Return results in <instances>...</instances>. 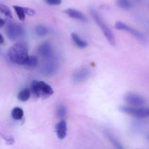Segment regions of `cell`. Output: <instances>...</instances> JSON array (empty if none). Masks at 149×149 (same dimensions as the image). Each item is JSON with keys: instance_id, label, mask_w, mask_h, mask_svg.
<instances>
[{"instance_id": "14", "label": "cell", "mask_w": 149, "mask_h": 149, "mask_svg": "<svg viewBox=\"0 0 149 149\" xmlns=\"http://www.w3.org/2000/svg\"><path fill=\"white\" fill-rule=\"evenodd\" d=\"M71 39H72L73 42L75 43V45L79 48H85L88 45L87 42L82 40L76 33H71Z\"/></svg>"}, {"instance_id": "17", "label": "cell", "mask_w": 149, "mask_h": 149, "mask_svg": "<svg viewBox=\"0 0 149 149\" xmlns=\"http://www.w3.org/2000/svg\"><path fill=\"white\" fill-rule=\"evenodd\" d=\"M116 4L124 10H130L132 7V2L130 0H116Z\"/></svg>"}, {"instance_id": "3", "label": "cell", "mask_w": 149, "mask_h": 149, "mask_svg": "<svg viewBox=\"0 0 149 149\" xmlns=\"http://www.w3.org/2000/svg\"><path fill=\"white\" fill-rule=\"evenodd\" d=\"M59 67L58 61L53 55L45 58L41 66V72L43 75L50 77L57 73Z\"/></svg>"}, {"instance_id": "9", "label": "cell", "mask_w": 149, "mask_h": 149, "mask_svg": "<svg viewBox=\"0 0 149 149\" xmlns=\"http://www.w3.org/2000/svg\"><path fill=\"white\" fill-rule=\"evenodd\" d=\"M90 76V71L88 68H81L76 70L72 75L73 81L76 84L85 81Z\"/></svg>"}, {"instance_id": "22", "label": "cell", "mask_w": 149, "mask_h": 149, "mask_svg": "<svg viewBox=\"0 0 149 149\" xmlns=\"http://www.w3.org/2000/svg\"><path fill=\"white\" fill-rule=\"evenodd\" d=\"M0 13L4 14L7 17H10V18L13 17V14H12L11 10H10V8L7 6L4 5L3 4H0Z\"/></svg>"}, {"instance_id": "24", "label": "cell", "mask_w": 149, "mask_h": 149, "mask_svg": "<svg viewBox=\"0 0 149 149\" xmlns=\"http://www.w3.org/2000/svg\"><path fill=\"white\" fill-rule=\"evenodd\" d=\"M23 9H24L25 13L29 15L32 16L35 14V11L33 10H32V9L28 8V7H23Z\"/></svg>"}, {"instance_id": "19", "label": "cell", "mask_w": 149, "mask_h": 149, "mask_svg": "<svg viewBox=\"0 0 149 149\" xmlns=\"http://www.w3.org/2000/svg\"><path fill=\"white\" fill-rule=\"evenodd\" d=\"M39 61H38L37 57L36 56H29L27 61L25 63V65L29 68H35L38 65Z\"/></svg>"}, {"instance_id": "25", "label": "cell", "mask_w": 149, "mask_h": 149, "mask_svg": "<svg viewBox=\"0 0 149 149\" xmlns=\"http://www.w3.org/2000/svg\"><path fill=\"white\" fill-rule=\"evenodd\" d=\"M2 137L4 139L6 140V141H7V143L8 144H13V143H14V140H13V138H11V137H7V138H6L4 135H2Z\"/></svg>"}, {"instance_id": "23", "label": "cell", "mask_w": 149, "mask_h": 149, "mask_svg": "<svg viewBox=\"0 0 149 149\" xmlns=\"http://www.w3.org/2000/svg\"><path fill=\"white\" fill-rule=\"evenodd\" d=\"M46 1L47 4H48L49 5H60L62 2V0H45Z\"/></svg>"}, {"instance_id": "27", "label": "cell", "mask_w": 149, "mask_h": 149, "mask_svg": "<svg viewBox=\"0 0 149 149\" xmlns=\"http://www.w3.org/2000/svg\"><path fill=\"white\" fill-rule=\"evenodd\" d=\"M4 20L0 17V28L4 26Z\"/></svg>"}, {"instance_id": "18", "label": "cell", "mask_w": 149, "mask_h": 149, "mask_svg": "<svg viewBox=\"0 0 149 149\" xmlns=\"http://www.w3.org/2000/svg\"><path fill=\"white\" fill-rule=\"evenodd\" d=\"M57 116L59 119H63V118L66 116L67 114V108L63 104H61L57 107L56 110Z\"/></svg>"}, {"instance_id": "10", "label": "cell", "mask_w": 149, "mask_h": 149, "mask_svg": "<svg viewBox=\"0 0 149 149\" xmlns=\"http://www.w3.org/2000/svg\"><path fill=\"white\" fill-rule=\"evenodd\" d=\"M37 50L39 55L44 58H48V57L53 55L52 45L48 42H45L43 43L40 44L39 46L38 47Z\"/></svg>"}, {"instance_id": "11", "label": "cell", "mask_w": 149, "mask_h": 149, "mask_svg": "<svg viewBox=\"0 0 149 149\" xmlns=\"http://www.w3.org/2000/svg\"><path fill=\"white\" fill-rule=\"evenodd\" d=\"M63 13L66 14L68 17H71V18L77 19V20H81V21L84 22L87 21V17L81 12L75 10V9L68 8L64 10Z\"/></svg>"}, {"instance_id": "7", "label": "cell", "mask_w": 149, "mask_h": 149, "mask_svg": "<svg viewBox=\"0 0 149 149\" xmlns=\"http://www.w3.org/2000/svg\"><path fill=\"white\" fill-rule=\"evenodd\" d=\"M115 28H116L117 30L125 31L129 32L131 35L135 36L137 39H138L140 42H143V43H146L147 42V39L143 33H141V32L135 29L134 28L128 26L127 24L123 23V22L122 21L116 22V24H115Z\"/></svg>"}, {"instance_id": "6", "label": "cell", "mask_w": 149, "mask_h": 149, "mask_svg": "<svg viewBox=\"0 0 149 149\" xmlns=\"http://www.w3.org/2000/svg\"><path fill=\"white\" fill-rule=\"evenodd\" d=\"M6 34L10 40L15 41L24 36L25 30L18 23H11L7 26Z\"/></svg>"}, {"instance_id": "1", "label": "cell", "mask_w": 149, "mask_h": 149, "mask_svg": "<svg viewBox=\"0 0 149 149\" xmlns=\"http://www.w3.org/2000/svg\"><path fill=\"white\" fill-rule=\"evenodd\" d=\"M12 62L18 65H25L29 58V49L26 43L19 42L9 49L7 52Z\"/></svg>"}, {"instance_id": "8", "label": "cell", "mask_w": 149, "mask_h": 149, "mask_svg": "<svg viewBox=\"0 0 149 149\" xmlns=\"http://www.w3.org/2000/svg\"><path fill=\"white\" fill-rule=\"evenodd\" d=\"M125 101L129 106L141 107L144 106L146 103V100L143 96L134 93H128L124 97Z\"/></svg>"}, {"instance_id": "13", "label": "cell", "mask_w": 149, "mask_h": 149, "mask_svg": "<svg viewBox=\"0 0 149 149\" xmlns=\"http://www.w3.org/2000/svg\"><path fill=\"white\" fill-rule=\"evenodd\" d=\"M104 135L106 137L108 140L111 142V143L115 147V148H118V149H123L124 147L122 146V144L120 143L119 141L113 136V134H111V132H109V131H105L104 132Z\"/></svg>"}, {"instance_id": "2", "label": "cell", "mask_w": 149, "mask_h": 149, "mask_svg": "<svg viewBox=\"0 0 149 149\" xmlns=\"http://www.w3.org/2000/svg\"><path fill=\"white\" fill-rule=\"evenodd\" d=\"M90 12L92 17L94 19L95 22L98 25L100 29H101V31H103V34H104L105 37L106 38L108 42H109L111 45L114 46V45H116V39H115V36L114 35H113V31H111V29L110 28H109V26L106 24V22L103 20V19L100 17L99 13H97L95 9L91 8L90 9Z\"/></svg>"}, {"instance_id": "5", "label": "cell", "mask_w": 149, "mask_h": 149, "mask_svg": "<svg viewBox=\"0 0 149 149\" xmlns=\"http://www.w3.org/2000/svg\"><path fill=\"white\" fill-rule=\"evenodd\" d=\"M119 110L123 113L131 115L138 119H144L148 117L149 111L147 108L135 107L131 106H122L119 107Z\"/></svg>"}, {"instance_id": "16", "label": "cell", "mask_w": 149, "mask_h": 149, "mask_svg": "<svg viewBox=\"0 0 149 149\" xmlns=\"http://www.w3.org/2000/svg\"><path fill=\"white\" fill-rule=\"evenodd\" d=\"M23 114H24L23 110L20 107H15L11 112L12 117L15 120H20L23 118Z\"/></svg>"}, {"instance_id": "4", "label": "cell", "mask_w": 149, "mask_h": 149, "mask_svg": "<svg viewBox=\"0 0 149 149\" xmlns=\"http://www.w3.org/2000/svg\"><path fill=\"white\" fill-rule=\"evenodd\" d=\"M31 92L36 97H39V96L51 95L53 94L54 90L47 83L34 80L31 83Z\"/></svg>"}, {"instance_id": "15", "label": "cell", "mask_w": 149, "mask_h": 149, "mask_svg": "<svg viewBox=\"0 0 149 149\" xmlns=\"http://www.w3.org/2000/svg\"><path fill=\"white\" fill-rule=\"evenodd\" d=\"M31 90L29 88H25L22 90L17 95V98L22 102H26L30 98Z\"/></svg>"}, {"instance_id": "26", "label": "cell", "mask_w": 149, "mask_h": 149, "mask_svg": "<svg viewBox=\"0 0 149 149\" xmlns=\"http://www.w3.org/2000/svg\"><path fill=\"white\" fill-rule=\"evenodd\" d=\"M4 37H3V36L1 34V33H0V44H4Z\"/></svg>"}, {"instance_id": "12", "label": "cell", "mask_w": 149, "mask_h": 149, "mask_svg": "<svg viewBox=\"0 0 149 149\" xmlns=\"http://www.w3.org/2000/svg\"><path fill=\"white\" fill-rule=\"evenodd\" d=\"M57 135L59 139L63 140L65 138L67 134V124L64 119H61L59 122L56 125L55 127Z\"/></svg>"}, {"instance_id": "21", "label": "cell", "mask_w": 149, "mask_h": 149, "mask_svg": "<svg viewBox=\"0 0 149 149\" xmlns=\"http://www.w3.org/2000/svg\"><path fill=\"white\" fill-rule=\"evenodd\" d=\"M35 32H36V35H38L39 36H44L47 34L49 31H48L47 28L45 27L43 25H39L35 29Z\"/></svg>"}, {"instance_id": "20", "label": "cell", "mask_w": 149, "mask_h": 149, "mask_svg": "<svg viewBox=\"0 0 149 149\" xmlns=\"http://www.w3.org/2000/svg\"><path fill=\"white\" fill-rule=\"evenodd\" d=\"M13 8H14L15 11L19 20L20 21H23L25 20V17H26V13H25L23 7H20V6H13Z\"/></svg>"}]
</instances>
